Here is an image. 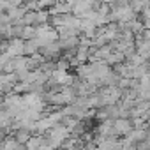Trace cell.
I'll return each mask as SVG.
<instances>
[{
  "label": "cell",
  "instance_id": "obj_1",
  "mask_svg": "<svg viewBox=\"0 0 150 150\" xmlns=\"http://www.w3.org/2000/svg\"><path fill=\"white\" fill-rule=\"evenodd\" d=\"M113 127H115V134H129V132L132 131L131 120H125V118H117V120H113Z\"/></svg>",
  "mask_w": 150,
  "mask_h": 150
}]
</instances>
